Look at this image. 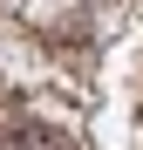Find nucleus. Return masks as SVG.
I'll list each match as a JSON object with an SVG mask.
<instances>
[{
    "mask_svg": "<svg viewBox=\"0 0 143 150\" xmlns=\"http://www.w3.org/2000/svg\"><path fill=\"white\" fill-rule=\"evenodd\" d=\"M20 150H55V137H41V130H20Z\"/></svg>",
    "mask_w": 143,
    "mask_h": 150,
    "instance_id": "f257e3e1",
    "label": "nucleus"
}]
</instances>
